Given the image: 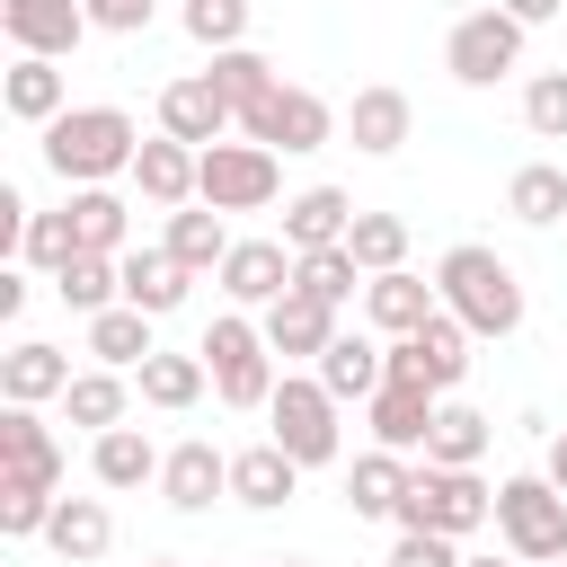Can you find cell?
<instances>
[{
	"label": "cell",
	"instance_id": "f35d334b",
	"mask_svg": "<svg viewBox=\"0 0 567 567\" xmlns=\"http://www.w3.org/2000/svg\"><path fill=\"white\" fill-rule=\"evenodd\" d=\"M363 284H372V275L354 266V248H310L301 275H292V292H310V301H328V310H346Z\"/></svg>",
	"mask_w": 567,
	"mask_h": 567
},
{
	"label": "cell",
	"instance_id": "7c38bea8",
	"mask_svg": "<svg viewBox=\"0 0 567 567\" xmlns=\"http://www.w3.org/2000/svg\"><path fill=\"white\" fill-rule=\"evenodd\" d=\"M230 124H239V115H230V97L213 89V71H186V80H168V89H159V133H168V142L213 151Z\"/></svg>",
	"mask_w": 567,
	"mask_h": 567
},
{
	"label": "cell",
	"instance_id": "d6a6232c",
	"mask_svg": "<svg viewBox=\"0 0 567 567\" xmlns=\"http://www.w3.org/2000/svg\"><path fill=\"white\" fill-rule=\"evenodd\" d=\"M213 89L230 97V115H257L284 80H275V62H266L257 44H230V53H213Z\"/></svg>",
	"mask_w": 567,
	"mask_h": 567
},
{
	"label": "cell",
	"instance_id": "e575fe53",
	"mask_svg": "<svg viewBox=\"0 0 567 567\" xmlns=\"http://www.w3.org/2000/svg\"><path fill=\"white\" fill-rule=\"evenodd\" d=\"M124 399H133V390H124V372L89 363V372L62 390V416H71V425H89V434H115V425H124Z\"/></svg>",
	"mask_w": 567,
	"mask_h": 567
},
{
	"label": "cell",
	"instance_id": "ba28073f",
	"mask_svg": "<svg viewBox=\"0 0 567 567\" xmlns=\"http://www.w3.org/2000/svg\"><path fill=\"white\" fill-rule=\"evenodd\" d=\"M514 62H523V27H514L505 9H470V18H452V35H443V71H452L461 89H496Z\"/></svg>",
	"mask_w": 567,
	"mask_h": 567
},
{
	"label": "cell",
	"instance_id": "681fc988",
	"mask_svg": "<svg viewBox=\"0 0 567 567\" xmlns=\"http://www.w3.org/2000/svg\"><path fill=\"white\" fill-rule=\"evenodd\" d=\"M461 567H532V558H514V549H505V558H461Z\"/></svg>",
	"mask_w": 567,
	"mask_h": 567
},
{
	"label": "cell",
	"instance_id": "5bb4252c",
	"mask_svg": "<svg viewBox=\"0 0 567 567\" xmlns=\"http://www.w3.org/2000/svg\"><path fill=\"white\" fill-rule=\"evenodd\" d=\"M434 416H443V399L416 390V381H381V399H363V425H372L381 452H425L434 443Z\"/></svg>",
	"mask_w": 567,
	"mask_h": 567
},
{
	"label": "cell",
	"instance_id": "74e56055",
	"mask_svg": "<svg viewBox=\"0 0 567 567\" xmlns=\"http://www.w3.org/2000/svg\"><path fill=\"white\" fill-rule=\"evenodd\" d=\"M133 381H142V399H151V408L186 416V408L204 399V381H213V372H204V354H151V363L133 372Z\"/></svg>",
	"mask_w": 567,
	"mask_h": 567
},
{
	"label": "cell",
	"instance_id": "c3c4849f",
	"mask_svg": "<svg viewBox=\"0 0 567 567\" xmlns=\"http://www.w3.org/2000/svg\"><path fill=\"white\" fill-rule=\"evenodd\" d=\"M540 478H549V487H558V496H567V425H558V434H549V461H540Z\"/></svg>",
	"mask_w": 567,
	"mask_h": 567
},
{
	"label": "cell",
	"instance_id": "8d00e7d4",
	"mask_svg": "<svg viewBox=\"0 0 567 567\" xmlns=\"http://www.w3.org/2000/svg\"><path fill=\"white\" fill-rule=\"evenodd\" d=\"M505 213L514 221H567V168H549V159H523L514 177H505Z\"/></svg>",
	"mask_w": 567,
	"mask_h": 567
},
{
	"label": "cell",
	"instance_id": "d6986e66",
	"mask_svg": "<svg viewBox=\"0 0 567 567\" xmlns=\"http://www.w3.org/2000/svg\"><path fill=\"white\" fill-rule=\"evenodd\" d=\"M159 496H168L177 514H204L213 496H230V452H213L204 434H195V443H177V452L159 461Z\"/></svg>",
	"mask_w": 567,
	"mask_h": 567
},
{
	"label": "cell",
	"instance_id": "cb8c5ba5",
	"mask_svg": "<svg viewBox=\"0 0 567 567\" xmlns=\"http://www.w3.org/2000/svg\"><path fill=\"white\" fill-rule=\"evenodd\" d=\"M292 487H301V461H292L284 443H248V452H230V496H239V505L275 514V505H292Z\"/></svg>",
	"mask_w": 567,
	"mask_h": 567
},
{
	"label": "cell",
	"instance_id": "ffe728a7",
	"mask_svg": "<svg viewBox=\"0 0 567 567\" xmlns=\"http://www.w3.org/2000/svg\"><path fill=\"white\" fill-rule=\"evenodd\" d=\"M0 106L18 115V124H53V115H71V80H62V62H44V53H18L9 62V80H0Z\"/></svg>",
	"mask_w": 567,
	"mask_h": 567
},
{
	"label": "cell",
	"instance_id": "52a82bcc",
	"mask_svg": "<svg viewBox=\"0 0 567 567\" xmlns=\"http://www.w3.org/2000/svg\"><path fill=\"white\" fill-rule=\"evenodd\" d=\"M275 186H284V168H275L266 142H213V151H195V204H213V213H266Z\"/></svg>",
	"mask_w": 567,
	"mask_h": 567
},
{
	"label": "cell",
	"instance_id": "ab89813d",
	"mask_svg": "<svg viewBox=\"0 0 567 567\" xmlns=\"http://www.w3.org/2000/svg\"><path fill=\"white\" fill-rule=\"evenodd\" d=\"M346 248H354L363 275H399V266H408V221H399V213H354Z\"/></svg>",
	"mask_w": 567,
	"mask_h": 567
},
{
	"label": "cell",
	"instance_id": "3957f363",
	"mask_svg": "<svg viewBox=\"0 0 567 567\" xmlns=\"http://www.w3.org/2000/svg\"><path fill=\"white\" fill-rule=\"evenodd\" d=\"M195 354H204L221 408H266V399H275V346H266V328H257L248 310H221Z\"/></svg>",
	"mask_w": 567,
	"mask_h": 567
},
{
	"label": "cell",
	"instance_id": "f1b7e54d",
	"mask_svg": "<svg viewBox=\"0 0 567 567\" xmlns=\"http://www.w3.org/2000/svg\"><path fill=\"white\" fill-rule=\"evenodd\" d=\"M159 248H168L186 275H221V257H230L239 239L221 230V213H213V204H186V213H168V239H159Z\"/></svg>",
	"mask_w": 567,
	"mask_h": 567
},
{
	"label": "cell",
	"instance_id": "8fae6325",
	"mask_svg": "<svg viewBox=\"0 0 567 567\" xmlns=\"http://www.w3.org/2000/svg\"><path fill=\"white\" fill-rule=\"evenodd\" d=\"M0 487H18V496H62V443L44 434L35 408H0Z\"/></svg>",
	"mask_w": 567,
	"mask_h": 567
},
{
	"label": "cell",
	"instance_id": "b9f144b4",
	"mask_svg": "<svg viewBox=\"0 0 567 567\" xmlns=\"http://www.w3.org/2000/svg\"><path fill=\"white\" fill-rule=\"evenodd\" d=\"M18 257H27V266H44V275H62V266L80 257V230H71V204H62V213H35V221H27V248H18Z\"/></svg>",
	"mask_w": 567,
	"mask_h": 567
},
{
	"label": "cell",
	"instance_id": "816d5d0a",
	"mask_svg": "<svg viewBox=\"0 0 567 567\" xmlns=\"http://www.w3.org/2000/svg\"><path fill=\"white\" fill-rule=\"evenodd\" d=\"M151 567H177V558H151Z\"/></svg>",
	"mask_w": 567,
	"mask_h": 567
},
{
	"label": "cell",
	"instance_id": "e0dca14e",
	"mask_svg": "<svg viewBox=\"0 0 567 567\" xmlns=\"http://www.w3.org/2000/svg\"><path fill=\"white\" fill-rule=\"evenodd\" d=\"M346 230H354V195H346V186H301V195L284 204V248H292V257L346 248Z\"/></svg>",
	"mask_w": 567,
	"mask_h": 567
},
{
	"label": "cell",
	"instance_id": "6da1fadb",
	"mask_svg": "<svg viewBox=\"0 0 567 567\" xmlns=\"http://www.w3.org/2000/svg\"><path fill=\"white\" fill-rule=\"evenodd\" d=\"M142 159V124L124 106H71L44 124V168L62 186H106V177H133Z\"/></svg>",
	"mask_w": 567,
	"mask_h": 567
},
{
	"label": "cell",
	"instance_id": "4fadbf2b",
	"mask_svg": "<svg viewBox=\"0 0 567 567\" xmlns=\"http://www.w3.org/2000/svg\"><path fill=\"white\" fill-rule=\"evenodd\" d=\"M292 275H301V257H292L284 239H239V248L221 257V292H230L239 310H275V301L292 292Z\"/></svg>",
	"mask_w": 567,
	"mask_h": 567
},
{
	"label": "cell",
	"instance_id": "4316f807",
	"mask_svg": "<svg viewBox=\"0 0 567 567\" xmlns=\"http://www.w3.org/2000/svg\"><path fill=\"white\" fill-rule=\"evenodd\" d=\"M186 284H195V275H186L168 248H124V301H133L142 319H168V310L186 301Z\"/></svg>",
	"mask_w": 567,
	"mask_h": 567
},
{
	"label": "cell",
	"instance_id": "ac0fdd59",
	"mask_svg": "<svg viewBox=\"0 0 567 567\" xmlns=\"http://www.w3.org/2000/svg\"><path fill=\"white\" fill-rule=\"evenodd\" d=\"M257 328H266V346H275L284 363H319V354L337 346V310H328V301H310V292H284Z\"/></svg>",
	"mask_w": 567,
	"mask_h": 567
},
{
	"label": "cell",
	"instance_id": "bcb514c9",
	"mask_svg": "<svg viewBox=\"0 0 567 567\" xmlns=\"http://www.w3.org/2000/svg\"><path fill=\"white\" fill-rule=\"evenodd\" d=\"M80 9H89V27H106V35H142L159 0H80Z\"/></svg>",
	"mask_w": 567,
	"mask_h": 567
},
{
	"label": "cell",
	"instance_id": "83f0119b",
	"mask_svg": "<svg viewBox=\"0 0 567 567\" xmlns=\"http://www.w3.org/2000/svg\"><path fill=\"white\" fill-rule=\"evenodd\" d=\"M408 478H416V470H408V452H381V443H372V452L346 470V505H354L363 523H381V514L399 523V496H408Z\"/></svg>",
	"mask_w": 567,
	"mask_h": 567
},
{
	"label": "cell",
	"instance_id": "9c48e42d",
	"mask_svg": "<svg viewBox=\"0 0 567 567\" xmlns=\"http://www.w3.org/2000/svg\"><path fill=\"white\" fill-rule=\"evenodd\" d=\"M470 328L452 319V310H434L416 337H390V381H416V390H434V399H452L461 390V372H470Z\"/></svg>",
	"mask_w": 567,
	"mask_h": 567
},
{
	"label": "cell",
	"instance_id": "5b68a950",
	"mask_svg": "<svg viewBox=\"0 0 567 567\" xmlns=\"http://www.w3.org/2000/svg\"><path fill=\"white\" fill-rule=\"evenodd\" d=\"M478 523H496V487L478 478V470H416L408 478V496H399V532H452V540H470Z\"/></svg>",
	"mask_w": 567,
	"mask_h": 567
},
{
	"label": "cell",
	"instance_id": "836d02e7",
	"mask_svg": "<svg viewBox=\"0 0 567 567\" xmlns=\"http://www.w3.org/2000/svg\"><path fill=\"white\" fill-rule=\"evenodd\" d=\"M124 195L115 186H71V230H80V248L89 257H124Z\"/></svg>",
	"mask_w": 567,
	"mask_h": 567
},
{
	"label": "cell",
	"instance_id": "277c9868",
	"mask_svg": "<svg viewBox=\"0 0 567 567\" xmlns=\"http://www.w3.org/2000/svg\"><path fill=\"white\" fill-rule=\"evenodd\" d=\"M346 408L328 399V381L319 372H284L275 381V399H266V443H284L301 470H319V461H337V443H346V425H337Z\"/></svg>",
	"mask_w": 567,
	"mask_h": 567
},
{
	"label": "cell",
	"instance_id": "484cf974",
	"mask_svg": "<svg viewBox=\"0 0 567 567\" xmlns=\"http://www.w3.org/2000/svg\"><path fill=\"white\" fill-rule=\"evenodd\" d=\"M346 133H354V151L390 159V151L416 133V106H408V89H354V106H346Z\"/></svg>",
	"mask_w": 567,
	"mask_h": 567
},
{
	"label": "cell",
	"instance_id": "f907efd6",
	"mask_svg": "<svg viewBox=\"0 0 567 567\" xmlns=\"http://www.w3.org/2000/svg\"><path fill=\"white\" fill-rule=\"evenodd\" d=\"M275 567H310V558H275Z\"/></svg>",
	"mask_w": 567,
	"mask_h": 567
},
{
	"label": "cell",
	"instance_id": "7402d4cb",
	"mask_svg": "<svg viewBox=\"0 0 567 567\" xmlns=\"http://www.w3.org/2000/svg\"><path fill=\"white\" fill-rule=\"evenodd\" d=\"M133 195L159 204V213H186V204H195V151L168 142V133H151L142 159H133Z\"/></svg>",
	"mask_w": 567,
	"mask_h": 567
},
{
	"label": "cell",
	"instance_id": "7bdbcfd3",
	"mask_svg": "<svg viewBox=\"0 0 567 567\" xmlns=\"http://www.w3.org/2000/svg\"><path fill=\"white\" fill-rule=\"evenodd\" d=\"M523 124H532L540 142H567V71H540V80L523 89Z\"/></svg>",
	"mask_w": 567,
	"mask_h": 567
},
{
	"label": "cell",
	"instance_id": "44dd1931",
	"mask_svg": "<svg viewBox=\"0 0 567 567\" xmlns=\"http://www.w3.org/2000/svg\"><path fill=\"white\" fill-rule=\"evenodd\" d=\"M434 310H443V292H434L425 275H408V266H399V275H372V284H363V319H372L381 337H416V328H425Z\"/></svg>",
	"mask_w": 567,
	"mask_h": 567
},
{
	"label": "cell",
	"instance_id": "f546056e",
	"mask_svg": "<svg viewBox=\"0 0 567 567\" xmlns=\"http://www.w3.org/2000/svg\"><path fill=\"white\" fill-rule=\"evenodd\" d=\"M89 354H97L106 372H142L159 346H151V319H142L133 301H115V310H97V319H89Z\"/></svg>",
	"mask_w": 567,
	"mask_h": 567
},
{
	"label": "cell",
	"instance_id": "d4e9b609",
	"mask_svg": "<svg viewBox=\"0 0 567 567\" xmlns=\"http://www.w3.org/2000/svg\"><path fill=\"white\" fill-rule=\"evenodd\" d=\"M44 540H53V558H62V567H97V558L115 549V514H106L97 496H62V505H53V523H44Z\"/></svg>",
	"mask_w": 567,
	"mask_h": 567
},
{
	"label": "cell",
	"instance_id": "8992f818",
	"mask_svg": "<svg viewBox=\"0 0 567 567\" xmlns=\"http://www.w3.org/2000/svg\"><path fill=\"white\" fill-rule=\"evenodd\" d=\"M496 532H505V549H514V558L558 567V558H567V496H558L540 470L496 478Z\"/></svg>",
	"mask_w": 567,
	"mask_h": 567
},
{
	"label": "cell",
	"instance_id": "4dcf8cb0",
	"mask_svg": "<svg viewBox=\"0 0 567 567\" xmlns=\"http://www.w3.org/2000/svg\"><path fill=\"white\" fill-rule=\"evenodd\" d=\"M159 461H168V452H151V434H142V425H115V434H97V443H89V470H97V487H115V496H124V487H142V478H159Z\"/></svg>",
	"mask_w": 567,
	"mask_h": 567
},
{
	"label": "cell",
	"instance_id": "603a6c76",
	"mask_svg": "<svg viewBox=\"0 0 567 567\" xmlns=\"http://www.w3.org/2000/svg\"><path fill=\"white\" fill-rule=\"evenodd\" d=\"M319 381H328V399H337V408L381 399V381H390V346H372V337H346V328H337V346L319 354Z\"/></svg>",
	"mask_w": 567,
	"mask_h": 567
},
{
	"label": "cell",
	"instance_id": "2e32d148",
	"mask_svg": "<svg viewBox=\"0 0 567 567\" xmlns=\"http://www.w3.org/2000/svg\"><path fill=\"white\" fill-rule=\"evenodd\" d=\"M71 381H80L71 354L44 346V337H18V346L0 354V399H9V408H44V399H62Z\"/></svg>",
	"mask_w": 567,
	"mask_h": 567
},
{
	"label": "cell",
	"instance_id": "30bf717a",
	"mask_svg": "<svg viewBox=\"0 0 567 567\" xmlns=\"http://www.w3.org/2000/svg\"><path fill=\"white\" fill-rule=\"evenodd\" d=\"M328 133H337V106H328L319 89H292V80H284V89H275L257 115H239V142H266L275 159H292V151H319Z\"/></svg>",
	"mask_w": 567,
	"mask_h": 567
},
{
	"label": "cell",
	"instance_id": "7a4b0ae2",
	"mask_svg": "<svg viewBox=\"0 0 567 567\" xmlns=\"http://www.w3.org/2000/svg\"><path fill=\"white\" fill-rule=\"evenodd\" d=\"M434 292H443V310H452L470 337H514V328H523V275H514L496 248H478V239L443 248Z\"/></svg>",
	"mask_w": 567,
	"mask_h": 567
},
{
	"label": "cell",
	"instance_id": "ee69618b",
	"mask_svg": "<svg viewBox=\"0 0 567 567\" xmlns=\"http://www.w3.org/2000/svg\"><path fill=\"white\" fill-rule=\"evenodd\" d=\"M390 567H461V540L452 532H399L390 540Z\"/></svg>",
	"mask_w": 567,
	"mask_h": 567
},
{
	"label": "cell",
	"instance_id": "f5cc1de1",
	"mask_svg": "<svg viewBox=\"0 0 567 567\" xmlns=\"http://www.w3.org/2000/svg\"><path fill=\"white\" fill-rule=\"evenodd\" d=\"M558 567H567V558H558Z\"/></svg>",
	"mask_w": 567,
	"mask_h": 567
},
{
	"label": "cell",
	"instance_id": "60d3db41",
	"mask_svg": "<svg viewBox=\"0 0 567 567\" xmlns=\"http://www.w3.org/2000/svg\"><path fill=\"white\" fill-rule=\"evenodd\" d=\"M186 35H195L204 53L248 44V0H186Z\"/></svg>",
	"mask_w": 567,
	"mask_h": 567
},
{
	"label": "cell",
	"instance_id": "9a60e30c",
	"mask_svg": "<svg viewBox=\"0 0 567 567\" xmlns=\"http://www.w3.org/2000/svg\"><path fill=\"white\" fill-rule=\"evenodd\" d=\"M0 27H9V44H18V53L62 62V53H80L89 9H80V0H0Z\"/></svg>",
	"mask_w": 567,
	"mask_h": 567
},
{
	"label": "cell",
	"instance_id": "1f68e13d",
	"mask_svg": "<svg viewBox=\"0 0 567 567\" xmlns=\"http://www.w3.org/2000/svg\"><path fill=\"white\" fill-rule=\"evenodd\" d=\"M53 292H62V310H80V319H97V310H115L124 301V257H71L62 275H53Z\"/></svg>",
	"mask_w": 567,
	"mask_h": 567
},
{
	"label": "cell",
	"instance_id": "f6af8a7d",
	"mask_svg": "<svg viewBox=\"0 0 567 567\" xmlns=\"http://www.w3.org/2000/svg\"><path fill=\"white\" fill-rule=\"evenodd\" d=\"M53 505H62V496H18V487H0V532H9V540H35V532L53 523Z\"/></svg>",
	"mask_w": 567,
	"mask_h": 567
},
{
	"label": "cell",
	"instance_id": "7dc6e473",
	"mask_svg": "<svg viewBox=\"0 0 567 567\" xmlns=\"http://www.w3.org/2000/svg\"><path fill=\"white\" fill-rule=\"evenodd\" d=\"M496 9H505V18H514V27H540V18H558V9H567V0H496Z\"/></svg>",
	"mask_w": 567,
	"mask_h": 567
},
{
	"label": "cell",
	"instance_id": "d590c367",
	"mask_svg": "<svg viewBox=\"0 0 567 567\" xmlns=\"http://www.w3.org/2000/svg\"><path fill=\"white\" fill-rule=\"evenodd\" d=\"M487 434H496V425H487L478 408L443 399V416H434V443H425V461H434V470H478V461H487Z\"/></svg>",
	"mask_w": 567,
	"mask_h": 567
}]
</instances>
